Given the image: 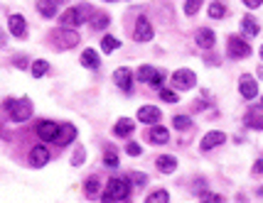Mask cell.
I'll return each instance as SVG.
<instances>
[{
    "mask_svg": "<svg viewBox=\"0 0 263 203\" xmlns=\"http://www.w3.org/2000/svg\"><path fill=\"white\" fill-rule=\"evenodd\" d=\"M3 110L10 113L13 122H25L32 118V100L30 98H8V100H3Z\"/></svg>",
    "mask_w": 263,
    "mask_h": 203,
    "instance_id": "cell-1",
    "label": "cell"
},
{
    "mask_svg": "<svg viewBox=\"0 0 263 203\" xmlns=\"http://www.w3.org/2000/svg\"><path fill=\"white\" fill-rule=\"evenodd\" d=\"M128 193H130V181L123 179V176H113V179H109V184H106V191H103L101 201L118 203V201H123Z\"/></svg>",
    "mask_w": 263,
    "mask_h": 203,
    "instance_id": "cell-2",
    "label": "cell"
},
{
    "mask_svg": "<svg viewBox=\"0 0 263 203\" xmlns=\"http://www.w3.org/2000/svg\"><path fill=\"white\" fill-rule=\"evenodd\" d=\"M89 15H91V8L89 5H76V8H69V10H64V15L59 17V22H62V27H79L84 25L86 20H89Z\"/></svg>",
    "mask_w": 263,
    "mask_h": 203,
    "instance_id": "cell-3",
    "label": "cell"
},
{
    "mask_svg": "<svg viewBox=\"0 0 263 203\" xmlns=\"http://www.w3.org/2000/svg\"><path fill=\"white\" fill-rule=\"evenodd\" d=\"M79 32L76 29H69V27H59L52 32V44L57 49H74L79 44Z\"/></svg>",
    "mask_w": 263,
    "mask_h": 203,
    "instance_id": "cell-4",
    "label": "cell"
},
{
    "mask_svg": "<svg viewBox=\"0 0 263 203\" xmlns=\"http://www.w3.org/2000/svg\"><path fill=\"white\" fill-rule=\"evenodd\" d=\"M226 52H229L231 59H246V56L251 54V44L246 40L231 35V37H229V44H226Z\"/></svg>",
    "mask_w": 263,
    "mask_h": 203,
    "instance_id": "cell-5",
    "label": "cell"
},
{
    "mask_svg": "<svg viewBox=\"0 0 263 203\" xmlns=\"http://www.w3.org/2000/svg\"><path fill=\"white\" fill-rule=\"evenodd\" d=\"M194 83H197V76H194V71H190V69H177L172 74V86L177 91H190V88H194Z\"/></svg>",
    "mask_w": 263,
    "mask_h": 203,
    "instance_id": "cell-6",
    "label": "cell"
},
{
    "mask_svg": "<svg viewBox=\"0 0 263 203\" xmlns=\"http://www.w3.org/2000/svg\"><path fill=\"white\" fill-rule=\"evenodd\" d=\"M35 132H37V137L44 140V142H55L57 135H59V125L52 120H42V122H37Z\"/></svg>",
    "mask_w": 263,
    "mask_h": 203,
    "instance_id": "cell-7",
    "label": "cell"
},
{
    "mask_svg": "<svg viewBox=\"0 0 263 203\" xmlns=\"http://www.w3.org/2000/svg\"><path fill=\"white\" fill-rule=\"evenodd\" d=\"M113 81H116V86H118L121 91L130 93V91H133V71L125 66L116 69V71H113Z\"/></svg>",
    "mask_w": 263,
    "mask_h": 203,
    "instance_id": "cell-8",
    "label": "cell"
},
{
    "mask_svg": "<svg viewBox=\"0 0 263 203\" xmlns=\"http://www.w3.org/2000/svg\"><path fill=\"white\" fill-rule=\"evenodd\" d=\"M136 76H138V81H143V83H152V86H157V88L163 86V74L152 66H140Z\"/></svg>",
    "mask_w": 263,
    "mask_h": 203,
    "instance_id": "cell-9",
    "label": "cell"
},
{
    "mask_svg": "<svg viewBox=\"0 0 263 203\" xmlns=\"http://www.w3.org/2000/svg\"><path fill=\"white\" fill-rule=\"evenodd\" d=\"M8 27H10V35H13V37L22 40V37L28 35V20H25L22 15H10V17H8Z\"/></svg>",
    "mask_w": 263,
    "mask_h": 203,
    "instance_id": "cell-10",
    "label": "cell"
},
{
    "mask_svg": "<svg viewBox=\"0 0 263 203\" xmlns=\"http://www.w3.org/2000/svg\"><path fill=\"white\" fill-rule=\"evenodd\" d=\"M194 42H197L199 49H212V47L217 44V37H214V32L209 27H202V29L194 32Z\"/></svg>",
    "mask_w": 263,
    "mask_h": 203,
    "instance_id": "cell-11",
    "label": "cell"
},
{
    "mask_svg": "<svg viewBox=\"0 0 263 203\" xmlns=\"http://www.w3.org/2000/svg\"><path fill=\"white\" fill-rule=\"evenodd\" d=\"M160 118H163V113H160V108H155V106H143L138 110V120L145 122V125H157Z\"/></svg>",
    "mask_w": 263,
    "mask_h": 203,
    "instance_id": "cell-12",
    "label": "cell"
},
{
    "mask_svg": "<svg viewBox=\"0 0 263 203\" xmlns=\"http://www.w3.org/2000/svg\"><path fill=\"white\" fill-rule=\"evenodd\" d=\"M136 40L138 42H150L152 40V25L148 17H138L136 22Z\"/></svg>",
    "mask_w": 263,
    "mask_h": 203,
    "instance_id": "cell-13",
    "label": "cell"
},
{
    "mask_svg": "<svg viewBox=\"0 0 263 203\" xmlns=\"http://www.w3.org/2000/svg\"><path fill=\"white\" fill-rule=\"evenodd\" d=\"M49 162V152H47V147H32V152H30V164L35 166V169H40V166H44V164Z\"/></svg>",
    "mask_w": 263,
    "mask_h": 203,
    "instance_id": "cell-14",
    "label": "cell"
},
{
    "mask_svg": "<svg viewBox=\"0 0 263 203\" xmlns=\"http://www.w3.org/2000/svg\"><path fill=\"white\" fill-rule=\"evenodd\" d=\"M224 140H226V135H224V132H219V130H214V132L204 135V140H202V145H199V147L204 149V152H209V149L224 145Z\"/></svg>",
    "mask_w": 263,
    "mask_h": 203,
    "instance_id": "cell-15",
    "label": "cell"
},
{
    "mask_svg": "<svg viewBox=\"0 0 263 203\" xmlns=\"http://www.w3.org/2000/svg\"><path fill=\"white\" fill-rule=\"evenodd\" d=\"M239 91H241V95L244 98H256L258 95V86H256V81L251 79V76H241V83H239Z\"/></svg>",
    "mask_w": 263,
    "mask_h": 203,
    "instance_id": "cell-16",
    "label": "cell"
},
{
    "mask_svg": "<svg viewBox=\"0 0 263 203\" xmlns=\"http://www.w3.org/2000/svg\"><path fill=\"white\" fill-rule=\"evenodd\" d=\"M59 3H62V0H37V13H40L42 17H55Z\"/></svg>",
    "mask_w": 263,
    "mask_h": 203,
    "instance_id": "cell-17",
    "label": "cell"
},
{
    "mask_svg": "<svg viewBox=\"0 0 263 203\" xmlns=\"http://www.w3.org/2000/svg\"><path fill=\"white\" fill-rule=\"evenodd\" d=\"M76 137V127L74 125H59V135H57V145H69L71 140Z\"/></svg>",
    "mask_w": 263,
    "mask_h": 203,
    "instance_id": "cell-18",
    "label": "cell"
},
{
    "mask_svg": "<svg viewBox=\"0 0 263 203\" xmlns=\"http://www.w3.org/2000/svg\"><path fill=\"white\" fill-rule=\"evenodd\" d=\"M241 29H244V35H246V37H256V35L261 32L258 22H256V17H251V15L241 17Z\"/></svg>",
    "mask_w": 263,
    "mask_h": 203,
    "instance_id": "cell-19",
    "label": "cell"
},
{
    "mask_svg": "<svg viewBox=\"0 0 263 203\" xmlns=\"http://www.w3.org/2000/svg\"><path fill=\"white\" fill-rule=\"evenodd\" d=\"M148 140H150L152 145H165L167 140H170V132H167L165 127H160V125H155L150 132H148Z\"/></svg>",
    "mask_w": 263,
    "mask_h": 203,
    "instance_id": "cell-20",
    "label": "cell"
},
{
    "mask_svg": "<svg viewBox=\"0 0 263 203\" xmlns=\"http://www.w3.org/2000/svg\"><path fill=\"white\" fill-rule=\"evenodd\" d=\"M133 127H136V122L130 120V118H121V120L116 122V127H113V132H116V137H125L133 132Z\"/></svg>",
    "mask_w": 263,
    "mask_h": 203,
    "instance_id": "cell-21",
    "label": "cell"
},
{
    "mask_svg": "<svg viewBox=\"0 0 263 203\" xmlns=\"http://www.w3.org/2000/svg\"><path fill=\"white\" fill-rule=\"evenodd\" d=\"M157 169L165 172V174H170V172L177 169V159H175L172 154H163V157H157Z\"/></svg>",
    "mask_w": 263,
    "mask_h": 203,
    "instance_id": "cell-22",
    "label": "cell"
},
{
    "mask_svg": "<svg viewBox=\"0 0 263 203\" xmlns=\"http://www.w3.org/2000/svg\"><path fill=\"white\" fill-rule=\"evenodd\" d=\"M246 125L253 127V130H263V113H258V110H249V113H246Z\"/></svg>",
    "mask_w": 263,
    "mask_h": 203,
    "instance_id": "cell-23",
    "label": "cell"
},
{
    "mask_svg": "<svg viewBox=\"0 0 263 203\" xmlns=\"http://www.w3.org/2000/svg\"><path fill=\"white\" fill-rule=\"evenodd\" d=\"M82 64L86 69H98V64H101V61H98V54L94 52V49H86V52L82 54Z\"/></svg>",
    "mask_w": 263,
    "mask_h": 203,
    "instance_id": "cell-24",
    "label": "cell"
},
{
    "mask_svg": "<svg viewBox=\"0 0 263 203\" xmlns=\"http://www.w3.org/2000/svg\"><path fill=\"white\" fill-rule=\"evenodd\" d=\"M224 15H226L224 3H222V0H214V3L209 5V17H212V20H222Z\"/></svg>",
    "mask_w": 263,
    "mask_h": 203,
    "instance_id": "cell-25",
    "label": "cell"
},
{
    "mask_svg": "<svg viewBox=\"0 0 263 203\" xmlns=\"http://www.w3.org/2000/svg\"><path fill=\"white\" fill-rule=\"evenodd\" d=\"M98 189H101V184H98L96 176H91V179H89V181L84 184V191H86V196H89V198H96Z\"/></svg>",
    "mask_w": 263,
    "mask_h": 203,
    "instance_id": "cell-26",
    "label": "cell"
},
{
    "mask_svg": "<svg viewBox=\"0 0 263 203\" xmlns=\"http://www.w3.org/2000/svg\"><path fill=\"white\" fill-rule=\"evenodd\" d=\"M145 203H170V196H167L165 189H157L155 193H150V196L145 198Z\"/></svg>",
    "mask_w": 263,
    "mask_h": 203,
    "instance_id": "cell-27",
    "label": "cell"
},
{
    "mask_svg": "<svg viewBox=\"0 0 263 203\" xmlns=\"http://www.w3.org/2000/svg\"><path fill=\"white\" fill-rule=\"evenodd\" d=\"M118 47H121V42L116 40V37H111V35H106V37L101 40V49H103L106 54H109V52H113V49H118Z\"/></svg>",
    "mask_w": 263,
    "mask_h": 203,
    "instance_id": "cell-28",
    "label": "cell"
},
{
    "mask_svg": "<svg viewBox=\"0 0 263 203\" xmlns=\"http://www.w3.org/2000/svg\"><path fill=\"white\" fill-rule=\"evenodd\" d=\"M47 69H49V64H47L44 59H37V61L32 64V76H35V79H42V76L47 74Z\"/></svg>",
    "mask_w": 263,
    "mask_h": 203,
    "instance_id": "cell-29",
    "label": "cell"
},
{
    "mask_svg": "<svg viewBox=\"0 0 263 203\" xmlns=\"http://www.w3.org/2000/svg\"><path fill=\"white\" fill-rule=\"evenodd\" d=\"M172 125H175V130H190V127H192V120H190L187 115H175V118H172Z\"/></svg>",
    "mask_w": 263,
    "mask_h": 203,
    "instance_id": "cell-30",
    "label": "cell"
},
{
    "mask_svg": "<svg viewBox=\"0 0 263 203\" xmlns=\"http://www.w3.org/2000/svg\"><path fill=\"white\" fill-rule=\"evenodd\" d=\"M109 22H111V17H109V15H103V13L94 15V20H91V25H94V29H103V27H109Z\"/></svg>",
    "mask_w": 263,
    "mask_h": 203,
    "instance_id": "cell-31",
    "label": "cell"
},
{
    "mask_svg": "<svg viewBox=\"0 0 263 203\" xmlns=\"http://www.w3.org/2000/svg\"><path fill=\"white\" fill-rule=\"evenodd\" d=\"M199 8H202V0H187V3H185V13L187 15H197Z\"/></svg>",
    "mask_w": 263,
    "mask_h": 203,
    "instance_id": "cell-32",
    "label": "cell"
},
{
    "mask_svg": "<svg viewBox=\"0 0 263 203\" xmlns=\"http://www.w3.org/2000/svg\"><path fill=\"white\" fill-rule=\"evenodd\" d=\"M103 164H106V166H118V157H116V149H113V147L106 149V157H103Z\"/></svg>",
    "mask_w": 263,
    "mask_h": 203,
    "instance_id": "cell-33",
    "label": "cell"
},
{
    "mask_svg": "<svg viewBox=\"0 0 263 203\" xmlns=\"http://www.w3.org/2000/svg\"><path fill=\"white\" fill-rule=\"evenodd\" d=\"M160 98H163L165 103H177V100H180L177 93H175V91H170V88H160Z\"/></svg>",
    "mask_w": 263,
    "mask_h": 203,
    "instance_id": "cell-34",
    "label": "cell"
},
{
    "mask_svg": "<svg viewBox=\"0 0 263 203\" xmlns=\"http://www.w3.org/2000/svg\"><path fill=\"white\" fill-rule=\"evenodd\" d=\"M84 154H86V149H84V147H76L74 157H71V164H74V166H82V164H84Z\"/></svg>",
    "mask_w": 263,
    "mask_h": 203,
    "instance_id": "cell-35",
    "label": "cell"
},
{
    "mask_svg": "<svg viewBox=\"0 0 263 203\" xmlns=\"http://www.w3.org/2000/svg\"><path fill=\"white\" fill-rule=\"evenodd\" d=\"M125 152H128L130 157H138V154L143 152V149H140L138 142H128V145H125Z\"/></svg>",
    "mask_w": 263,
    "mask_h": 203,
    "instance_id": "cell-36",
    "label": "cell"
},
{
    "mask_svg": "<svg viewBox=\"0 0 263 203\" xmlns=\"http://www.w3.org/2000/svg\"><path fill=\"white\" fill-rule=\"evenodd\" d=\"M202 203H222V196H214V193H204Z\"/></svg>",
    "mask_w": 263,
    "mask_h": 203,
    "instance_id": "cell-37",
    "label": "cell"
},
{
    "mask_svg": "<svg viewBox=\"0 0 263 203\" xmlns=\"http://www.w3.org/2000/svg\"><path fill=\"white\" fill-rule=\"evenodd\" d=\"M130 176H133V184H138V186L145 184V174H130Z\"/></svg>",
    "mask_w": 263,
    "mask_h": 203,
    "instance_id": "cell-38",
    "label": "cell"
},
{
    "mask_svg": "<svg viewBox=\"0 0 263 203\" xmlns=\"http://www.w3.org/2000/svg\"><path fill=\"white\" fill-rule=\"evenodd\" d=\"M241 3H244L246 8H258V5L263 3V0H241Z\"/></svg>",
    "mask_w": 263,
    "mask_h": 203,
    "instance_id": "cell-39",
    "label": "cell"
},
{
    "mask_svg": "<svg viewBox=\"0 0 263 203\" xmlns=\"http://www.w3.org/2000/svg\"><path fill=\"white\" fill-rule=\"evenodd\" d=\"M15 66H20V69H25V66H28V61H25V56H17V59H15Z\"/></svg>",
    "mask_w": 263,
    "mask_h": 203,
    "instance_id": "cell-40",
    "label": "cell"
},
{
    "mask_svg": "<svg viewBox=\"0 0 263 203\" xmlns=\"http://www.w3.org/2000/svg\"><path fill=\"white\" fill-rule=\"evenodd\" d=\"M253 172H256V174H263V159H258V162L253 164Z\"/></svg>",
    "mask_w": 263,
    "mask_h": 203,
    "instance_id": "cell-41",
    "label": "cell"
},
{
    "mask_svg": "<svg viewBox=\"0 0 263 203\" xmlns=\"http://www.w3.org/2000/svg\"><path fill=\"white\" fill-rule=\"evenodd\" d=\"M258 76H261V79H263V66H261V69H258Z\"/></svg>",
    "mask_w": 263,
    "mask_h": 203,
    "instance_id": "cell-42",
    "label": "cell"
},
{
    "mask_svg": "<svg viewBox=\"0 0 263 203\" xmlns=\"http://www.w3.org/2000/svg\"><path fill=\"white\" fill-rule=\"evenodd\" d=\"M261 59H263V47H261Z\"/></svg>",
    "mask_w": 263,
    "mask_h": 203,
    "instance_id": "cell-43",
    "label": "cell"
},
{
    "mask_svg": "<svg viewBox=\"0 0 263 203\" xmlns=\"http://www.w3.org/2000/svg\"><path fill=\"white\" fill-rule=\"evenodd\" d=\"M109 3H113V0H109Z\"/></svg>",
    "mask_w": 263,
    "mask_h": 203,
    "instance_id": "cell-44",
    "label": "cell"
},
{
    "mask_svg": "<svg viewBox=\"0 0 263 203\" xmlns=\"http://www.w3.org/2000/svg\"><path fill=\"white\" fill-rule=\"evenodd\" d=\"M261 103H263V100H261Z\"/></svg>",
    "mask_w": 263,
    "mask_h": 203,
    "instance_id": "cell-45",
    "label": "cell"
}]
</instances>
